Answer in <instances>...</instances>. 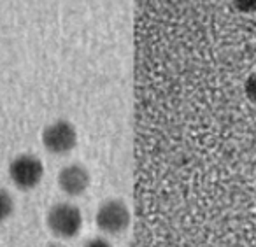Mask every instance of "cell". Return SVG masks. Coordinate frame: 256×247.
I'll use <instances>...</instances> for the list:
<instances>
[{"mask_svg": "<svg viewBox=\"0 0 256 247\" xmlns=\"http://www.w3.org/2000/svg\"><path fill=\"white\" fill-rule=\"evenodd\" d=\"M46 224L58 238H74L82 228V214L78 205L70 202H58L48 210Z\"/></svg>", "mask_w": 256, "mask_h": 247, "instance_id": "1", "label": "cell"}, {"mask_svg": "<svg viewBox=\"0 0 256 247\" xmlns=\"http://www.w3.org/2000/svg\"><path fill=\"white\" fill-rule=\"evenodd\" d=\"M132 221L130 216V208L123 200L118 198H109V200L102 202L96 208L95 222L100 228V232L107 233V235H121L128 230Z\"/></svg>", "mask_w": 256, "mask_h": 247, "instance_id": "2", "label": "cell"}, {"mask_svg": "<svg viewBox=\"0 0 256 247\" xmlns=\"http://www.w3.org/2000/svg\"><path fill=\"white\" fill-rule=\"evenodd\" d=\"M9 177L18 190H36L44 179V165L34 154H20L9 165Z\"/></svg>", "mask_w": 256, "mask_h": 247, "instance_id": "3", "label": "cell"}, {"mask_svg": "<svg viewBox=\"0 0 256 247\" xmlns=\"http://www.w3.org/2000/svg\"><path fill=\"white\" fill-rule=\"evenodd\" d=\"M78 144V132L70 121L56 120L42 130V146L50 154L65 156Z\"/></svg>", "mask_w": 256, "mask_h": 247, "instance_id": "4", "label": "cell"}, {"mask_svg": "<svg viewBox=\"0 0 256 247\" xmlns=\"http://www.w3.org/2000/svg\"><path fill=\"white\" fill-rule=\"evenodd\" d=\"M56 182L67 196H81L90 188L92 177H90L88 168L82 166L81 163H68L58 172Z\"/></svg>", "mask_w": 256, "mask_h": 247, "instance_id": "5", "label": "cell"}, {"mask_svg": "<svg viewBox=\"0 0 256 247\" xmlns=\"http://www.w3.org/2000/svg\"><path fill=\"white\" fill-rule=\"evenodd\" d=\"M14 214V198L8 190H0V221H6Z\"/></svg>", "mask_w": 256, "mask_h": 247, "instance_id": "6", "label": "cell"}, {"mask_svg": "<svg viewBox=\"0 0 256 247\" xmlns=\"http://www.w3.org/2000/svg\"><path fill=\"white\" fill-rule=\"evenodd\" d=\"M84 247H112V244L107 242L106 238H92L90 242H86Z\"/></svg>", "mask_w": 256, "mask_h": 247, "instance_id": "7", "label": "cell"}, {"mask_svg": "<svg viewBox=\"0 0 256 247\" xmlns=\"http://www.w3.org/2000/svg\"><path fill=\"white\" fill-rule=\"evenodd\" d=\"M46 247H64V246H60V244H50V246H46Z\"/></svg>", "mask_w": 256, "mask_h": 247, "instance_id": "8", "label": "cell"}]
</instances>
